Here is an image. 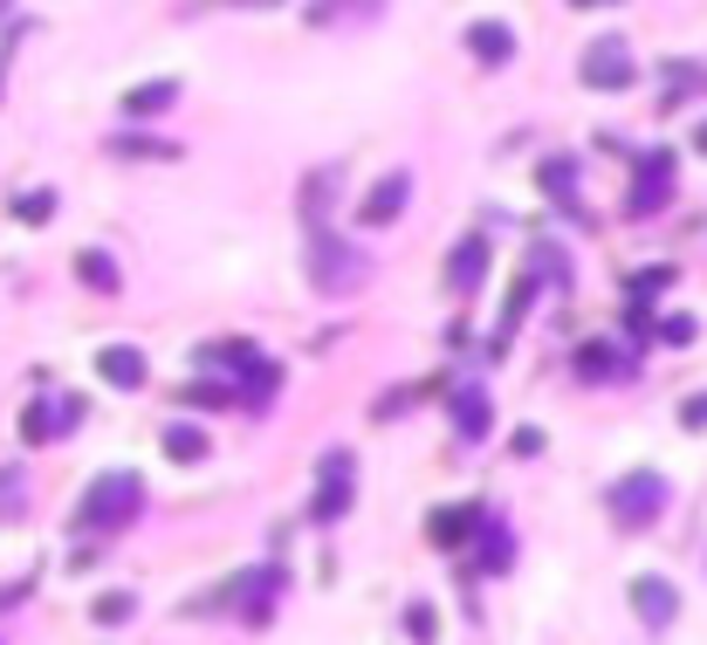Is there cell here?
Masks as SVG:
<instances>
[{
	"label": "cell",
	"instance_id": "obj_11",
	"mask_svg": "<svg viewBox=\"0 0 707 645\" xmlns=\"http://www.w3.org/2000/svg\"><path fill=\"white\" fill-rule=\"evenodd\" d=\"M488 261H495V255H488V240H481V234H475V240H460V248L447 255V289H454V296H475L481 281H488Z\"/></svg>",
	"mask_w": 707,
	"mask_h": 645
},
{
	"label": "cell",
	"instance_id": "obj_15",
	"mask_svg": "<svg viewBox=\"0 0 707 645\" xmlns=\"http://www.w3.org/2000/svg\"><path fill=\"white\" fill-rule=\"evenodd\" d=\"M536 186L549 192V207H564V214H577V158H542V172H536Z\"/></svg>",
	"mask_w": 707,
	"mask_h": 645
},
{
	"label": "cell",
	"instance_id": "obj_18",
	"mask_svg": "<svg viewBox=\"0 0 707 645\" xmlns=\"http://www.w3.org/2000/svg\"><path fill=\"white\" fill-rule=\"evenodd\" d=\"M76 275H83L97 296H117V289H125V275H117V261H110L103 248H83V255H76Z\"/></svg>",
	"mask_w": 707,
	"mask_h": 645
},
{
	"label": "cell",
	"instance_id": "obj_35",
	"mask_svg": "<svg viewBox=\"0 0 707 645\" xmlns=\"http://www.w3.org/2000/svg\"><path fill=\"white\" fill-rule=\"evenodd\" d=\"M570 8H591V0H570Z\"/></svg>",
	"mask_w": 707,
	"mask_h": 645
},
{
	"label": "cell",
	"instance_id": "obj_1",
	"mask_svg": "<svg viewBox=\"0 0 707 645\" xmlns=\"http://www.w3.org/2000/svg\"><path fill=\"white\" fill-rule=\"evenodd\" d=\"M309 281H317V296H350L371 281V255L350 248L343 234H330L323 220L309 227Z\"/></svg>",
	"mask_w": 707,
	"mask_h": 645
},
{
	"label": "cell",
	"instance_id": "obj_22",
	"mask_svg": "<svg viewBox=\"0 0 707 645\" xmlns=\"http://www.w3.org/2000/svg\"><path fill=\"white\" fill-rule=\"evenodd\" d=\"M28 508V474L21 467H0V522H14Z\"/></svg>",
	"mask_w": 707,
	"mask_h": 645
},
{
	"label": "cell",
	"instance_id": "obj_17",
	"mask_svg": "<svg viewBox=\"0 0 707 645\" xmlns=\"http://www.w3.org/2000/svg\"><path fill=\"white\" fill-rule=\"evenodd\" d=\"M618 344H584L577 350V378H591V385H605V378H625L633 365H625V357H611Z\"/></svg>",
	"mask_w": 707,
	"mask_h": 645
},
{
	"label": "cell",
	"instance_id": "obj_26",
	"mask_svg": "<svg viewBox=\"0 0 707 645\" xmlns=\"http://www.w3.org/2000/svg\"><path fill=\"white\" fill-rule=\"evenodd\" d=\"M350 8H365V14H378L385 0H317V8H309V21H337V14H350Z\"/></svg>",
	"mask_w": 707,
	"mask_h": 645
},
{
	"label": "cell",
	"instance_id": "obj_10",
	"mask_svg": "<svg viewBox=\"0 0 707 645\" xmlns=\"http://www.w3.org/2000/svg\"><path fill=\"white\" fill-rule=\"evenodd\" d=\"M633 612H639L653 632H666V625L680 618V591L666 584V577H633Z\"/></svg>",
	"mask_w": 707,
	"mask_h": 645
},
{
	"label": "cell",
	"instance_id": "obj_32",
	"mask_svg": "<svg viewBox=\"0 0 707 645\" xmlns=\"http://www.w3.org/2000/svg\"><path fill=\"white\" fill-rule=\"evenodd\" d=\"M508 447H516V454H522V460H529V454H542V433H536V426H522V433H516V439H508Z\"/></svg>",
	"mask_w": 707,
	"mask_h": 645
},
{
	"label": "cell",
	"instance_id": "obj_14",
	"mask_svg": "<svg viewBox=\"0 0 707 645\" xmlns=\"http://www.w3.org/2000/svg\"><path fill=\"white\" fill-rule=\"evenodd\" d=\"M454 426H460V439H481V433L495 426V406H488L481 385H460V391H454Z\"/></svg>",
	"mask_w": 707,
	"mask_h": 645
},
{
	"label": "cell",
	"instance_id": "obj_12",
	"mask_svg": "<svg viewBox=\"0 0 707 645\" xmlns=\"http://www.w3.org/2000/svg\"><path fill=\"white\" fill-rule=\"evenodd\" d=\"M475 529H481V508H434L426 515V543L434 549H460Z\"/></svg>",
	"mask_w": 707,
	"mask_h": 645
},
{
	"label": "cell",
	"instance_id": "obj_2",
	"mask_svg": "<svg viewBox=\"0 0 707 645\" xmlns=\"http://www.w3.org/2000/svg\"><path fill=\"white\" fill-rule=\"evenodd\" d=\"M138 508H145V480L131 467H110L83 488V502H76V529H125Z\"/></svg>",
	"mask_w": 707,
	"mask_h": 645
},
{
	"label": "cell",
	"instance_id": "obj_25",
	"mask_svg": "<svg viewBox=\"0 0 707 645\" xmlns=\"http://www.w3.org/2000/svg\"><path fill=\"white\" fill-rule=\"evenodd\" d=\"M330 199H337V192H330V172H317V179L302 186V214H309V227H317V220L330 214Z\"/></svg>",
	"mask_w": 707,
	"mask_h": 645
},
{
	"label": "cell",
	"instance_id": "obj_21",
	"mask_svg": "<svg viewBox=\"0 0 707 645\" xmlns=\"http://www.w3.org/2000/svg\"><path fill=\"white\" fill-rule=\"evenodd\" d=\"M481 536H488V549H481V570L495 577V570H508V529H501V522L481 508Z\"/></svg>",
	"mask_w": 707,
	"mask_h": 645
},
{
	"label": "cell",
	"instance_id": "obj_5",
	"mask_svg": "<svg viewBox=\"0 0 707 645\" xmlns=\"http://www.w3.org/2000/svg\"><path fill=\"white\" fill-rule=\"evenodd\" d=\"M584 83H591V90H605V97H618V90H633V49H625V34H598V42L591 49H584Z\"/></svg>",
	"mask_w": 707,
	"mask_h": 645
},
{
	"label": "cell",
	"instance_id": "obj_27",
	"mask_svg": "<svg viewBox=\"0 0 707 645\" xmlns=\"http://www.w3.org/2000/svg\"><path fill=\"white\" fill-rule=\"evenodd\" d=\"M117 151L125 158H172L179 145H166V138H117Z\"/></svg>",
	"mask_w": 707,
	"mask_h": 645
},
{
	"label": "cell",
	"instance_id": "obj_3",
	"mask_svg": "<svg viewBox=\"0 0 707 645\" xmlns=\"http://www.w3.org/2000/svg\"><path fill=\"white\" fill-rule=\"evenodd\" d=\"M200 365H220V371H241V398L261 413L268 398H275V385H282V371L268 365V357L255 350V344H207L200 350Z\"/></svg>",
	"mask_w": 707,
	"mask_h": 645
},
{
	"label": "cell",
	"instance_id": "obj_31",
	"mask_svg": "<svg viewBox=\"0 0 707 645\" xmlns=\"http://www.w3.org/2000/svg\"><path fill=\"white\" fill-rule=\"evenodd\" d=\"M680 426H687V433H700V426H707V391H694L687 406H680Z\"/></svg>",
	"mask_w": 707,
	"mask_h": 645
},
{
	"label": "cell",
	"instance_id": "obj_33",
	"mask_svg": "<svg viewBox=\"0 0 707 645\" xmlns=\"http://www.w3.org/2000/svg\"><path fill=\"white\" fill-rule=\"evenodd\" d=\"M213 8H275V0H213Z\"/></svg>",
	"mask_w": 707,
	"mask_h": 645
},
{
	"label": "cell",
	"instance_id": "obj_6",
	"mask_svg": "<svg viewBox=\"0 0 707 645\" xmlns=\"http://www.w3.org/2000/svg\"><path fill=\"white\" fill-rule=\"evenodd\" d=\"M350 495H358V467H350V454H323L317 460V522H343Z\"/></svg>",
	"mask_w": 707,
	"mask_h": 645
},
{
	"label": "cell",
	"instance_id": "obj_16",
	"mask_svg": "<svg viewBox=\"0 0 707 645\" xmlns=\"http://www.w3.org/2000/svg\"><path fill=\"white\" fill-rule=\"evenodd\" d=\"M467 49H475V62L501 69L508 56H516V34H508L501 21H475V28H467Z\"/></svg>",
	"mask_w": 707,
	"mask_h": 645
},
{
	"label": "cell",
	"instance_id": "obj_20",
	"mask_svg": "<svg viewBox=\"0 0 707 645\" xmlns=\"http://www.w3.org/2000/svg\"><path fill=\"white\" fill-rule=\"evenodd\" d=\"M166 454H172V460H186V467H192V460H207V433H200V426H186V419H179V426H166Z\"/></svg>",
	"mask_w": 707,
	"mask_h": 645
},
{
	"label": "cell",
	"instance_id": "obj_24",
	"mask_svg": "<svg viewBox=\"0 0 707 645\" xmlns=\"http://www.w3.org/2000/svg\"><path fill=\"white\" fill-rule=\"evenodd\" d=\"M406 638H412V645H434V638H440L434 604H406Z\"/></svg>",
	"mask_w": 707,
	"mask_h": 645
},
{
	"label": "cell",
	"instance_id": "obj_7",
	"mask_svg": "<svg viewBox=\"0 0 707 645\" xmlns=\"http://www.w3.org/2000/svg\"><path fill=\"white\" fill-rule=\"evenodd\" d=\"M666 199H674V151H646L639 172H633V199H625V207H633V214H659Z\"/></svg>",
	"mask_w": 707,
	"mask_h": 645
},
{
	"label": "cell",
	"instance_id": "obj_30",
	"mask_svg": "<svg viewBox=\"0 0 707 645\" xmlns=\"http://www.w3.org/2000/svg\"><path fill=\"white\" fill-rule=\"evenodd\" d=\"M659 337H666V344H694V337H700V322H694V316H666V322H659Z\"/></svg>",
	"mask_w": 707,
	"mask_h": 645
},
{
	"label": "cell",
	"instance_id": "obj_4",
	"mask_svg": "<svg viewBox=\"0 0 707 645\" xmlns=\"http://www.w3.org/2000/svg\"><path fill=\"white\" fill-rule=\"evenodd\" d=\"M605 508L618 515V529H646V522L666 508V480H659L653 467H639V474H625L618 488L605 495Z\"/></svg>",
	"mask_w": 707,
	"mask_h": 645
},
{
	"label": "cell",
	"instance_id": "obj_28",
	"mask_svg": "<svg viewBox=\"0 0 707 645\" xmlns=\"http://www.w3.org/2000/svg\"><path fill=\"white\" fill-rule=\"evenodd\" d=\"M14 214H21L28 227H34V220H49V214H56V192H21V199H14Z\"/></svg>",
	"mask_w": 707,
	"mask_h": 645
},
{
	"label": "cell",
	"instance_id": "obj_13",
	"mask_svg": "<svg viewBox=\"0 0 707 645\" xmlns=\"http://www.w3.org/2000/svg\"><path fill=\"white\" fill-rule=\"evenodd\" d=\"M97 378L117 385V391H138V385H145V350H131V344L97 350Z\"/></svg>",
	"mask_w": 707,
	"mask_h": 645
},
{
	"label": "cell",
	"instance_id": "obj_23",
	"mask_svg": "<svg viewBox=\"0 0 707 645\" xmlns=\"http://www.w3.org/2000/svg\"><path fill=\"white\" fill-rule=\"evenodd\" d=\"M131 612H138V597H131V591H103V597L90 604V618H97V625H125Z\"/></svg>",
	"mask_w": 707,
	"mask_h": 645
},
{
	"label": "cell",
	"instance_id": "obj_34",
	"mask_svg": "<svg viewBox=\"0 0 707 645\" xmlns=\"http://www.w3.org/2000/svg\"><path fill=\"white\" fill-rule=\"evenodd\" d=\"M694 151L707 158V117H700V125H694Z\"/></svg>",
	"mask_w": 707,
	"mask_h": 645
},
{
	"label": "cell",
	"instance_id": "obj_9",
	"mask_svg": "<svg viewBox=\"0 0 707 645\" xmlns=\"http://www.w3.org/2000/svg\"><path fill=\"white\" fill-rule=\"evenodd\" d=\"M406 199H412V172H385L371 192H365V207H358V220L365 227H391L406 214Z\"/></svg>",
	"mask_w": 707,
	"mask_h": 645
},
{
	"label": "cell",
	"instance_id": "obj_29",
	"mask_svg": "<svg viewBox=\"0 0 707 645\" xmlns=\"http://www.w3.org/2000/svg\"><path fill=\"white\" fill-rule=\"evenodd\" d=\"M529 268H536V275H549L557 289L570 281V268H564V255H557V248H536V255H529Z\"/></svg>",
	"mask_w": 707,
	"mask_h": 645
},
{
	"label": "cell",
	"instance_id": "obj_8",
	"mask_svg": "<svg viewBox=\"0 0 707 645\" xmlns=\"http://www.w3.org/2000/svg\"><path fill=\"white\" fill-rule=\"evenodd\" d=\"M76 419H83V398H49V406H28L21 413V439H28V447H49V439L69 433Z\"/></svg>",
	"mask_w": 707,
	"mask_h": 645
},
{
	"label": "cell",
	"instance_id": "obj_19",
	"mask_svg": "<svg viewBox=\"0 0 707 645\" xmlns=\"http://www.w3.org/2000/svg\"><path fill=\"white\" fill-rule=\"evenodd\" d=\"M172 103H179V83H172V76H166V83H138V90L125 97L131 117H159V110H172Z\"/></svg>",
	"mask_w": 707,
	"mask_h": 645
}]
</instances>
